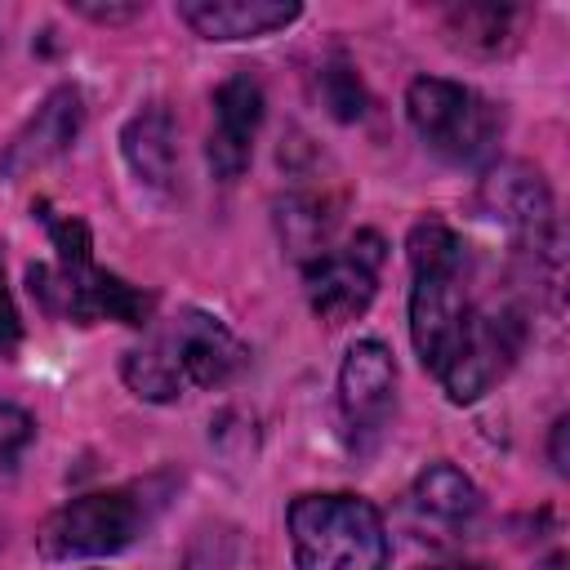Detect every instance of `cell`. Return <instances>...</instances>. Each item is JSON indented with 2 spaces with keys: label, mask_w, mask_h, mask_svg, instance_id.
I'll return each mask as SVG.
<instances>
[{
  "label": "cell",
  "mask_w": 570,
  "mask_h": 570,
  "mask_svg": "<svg viewBox=\"0 0 570 570\" xmlns=\"http://www.w3.org/2000/svg\"><path fill=\"white\" fill-rule=\"evenodd\" d=\"M40 218H45V232L58 249V267L49 263H31L27 267V281H31V294L76 321V325H94V321H120V325H134L142 330L156 312V294L129 285L125 276L107 272L94 263V236H89V223L76 218V214H58L40 200Z\"/></svg>",
  "instance_id": "obj_1"
},
{
  "label": "cell",
  "mask_w": 570,
  "mask_h": 570,
  "mask_svg": "<svg viewBox=\"0 0 570 570\" xmlns=\"http://www.w3.org/2000/svg\"><path fill=\"white\" fill-rule=\"evenodd\" d=\"M285 525L298 570H387L383 512L361 494H298Z\"/></svg>",
  "instance_id": "obj_2"
},
{
  "label": "cell",
  "mask_w": 570,
  "mask_h": 570,
  "mask_svg": "<svg viewBox=\"0 0 570 570\" xmlns=\"http://www.w3.org/2000/svg\"><path fill=\"white\" fill-rule=\"evenodd\" d=\"M405 116L428 151H436L450 165H476L494 151V138L503 129V116L494 102H485L476 89L445 80V76H419L405 89Z\"/></svg>",
  "instance_id": "obj_3"
},
{
  "label": "cell",
  "mask_w": 570,
  "mask_h": 570,
  "mask_svg": "<svg viewBox=\"0 0 570 570\" xmlns=\"http://www.w3.org/2000/svg\"><path fill=\"white\" fill-rule=\"evenodd\" d=\"M156 503H160V499H147V490H138V485L80 494V499L62 503L58 512L45 517L36 543H40V552L53 557V561L111 557V552L129 548V543L147 530Z\"/></svg>",
  "instance_id": "obj_4"
},
{
  "label": "cell",
  "mask_w": 570,
  "mask_h": 570,
  "mask_svg": "<svg viewBox=\"0 0 570 570\" xmlns=\"http://www.w3.org/2000/svg\"><path fill=\"white\" fill-rule=\"evenodd\" d=\"M521 347H525V321L517 307H472L463 338L436 379L454 405H472L517 365Z\"/></svg>",
  "instance_id": "obj_5"
},
{
  "label": "cell",
  "mask_w": 570,
  "mask_h": 570,
  "mask_svg": "<svg viewBox=\"0 0 570 570\" xmlns=\"http://www.w3.org/2000/svg\"><path fill=\"white\" fill-rule=\"evenodd\" d=\"M476 205L485 218H494L525 254L539 258H557V209H552V191L543 183V174L525 160H499L476 191Z\"/></svg>",
  "instance_id": "obj_6"
},
{
  "label": "cell",
  "mask_w": 570,
  "mask_h": 570,
  "mask_svg": "<svg viewBox=\"0 0 570 570\" xmlns=\"http://www.w3.org/2000/svg\"><path fill=\"white\" fill-rule=\"evenodd\" d=\"M387 245L379 232H356L343 249H325L321 258L303 263V281H307V303L325 325H347L356 321L379 289V272H383Z\"/></svg>",
  "instance_id": "obj_7"
},
{
  "label": "cell",
  "mask_w": 570,
  "mask_h": 570,
  "mask_svg": "<svg viewBox=\"0 0 570 570\" xmlns=\"http://www.w3.org/2000/svg\"><path fill=\"white\" fill-rule=\"evenodd\" d=\"M410 343L423 361V370L441 374L454 356L463 325H468V294H463V267H410Z\"/></svg>",
  "instance_id": "obj_8"
},
{
  "label": "cell",
  "mask_w": 570,
  "mask_h": 570,
  "mask_svg": "<svg viewBox=\"0 0 570 570\" xmlns=\"http://www.w3.org/2000/svg\"><path fill=\"white\" fill-rule=\"evenodd\" d=\"M156 343L174 361L183 387H223L249 361L245 343L218 316H209V312H183Z\"/></svg>",
  "instance_id": "obj_9"
},
{
  "label": "cell",
  "mask_w": 570,
  "mask_h": 570,
  "mask_svg": "<svg viewBox=\"0 0 570 570\" xmlns=\"http://www.w3.org/2000/svg\"><path fill=\"white\" fill-rule=\"evenodd\" d=\"M396 405V361L392 347L379 338H356L338 365V410L361 445L365 436H379L387 414Z\"/></svg>",
  "instance_id": "obj_10"
},
{
  "label": "cell",
  "mask_w": 570,
  "mask_h": 570,
  "mask_svg": "<svg viewBox=\"0 0 570 570\" xmlns=\"http://www.w3.org/2000/svg\"><path fill=\"white\" fill-rule=\"evenodd\" d=\"M80 125H85V98H80V89L76 85L49 89L40 98V107L22 120V129L4 142V151H0V178L4 183L31 178L36 169H45L49 160H58L76 142Z\"/></svg>",
  "instance_id": "obj_11"
},
{
  "label": "cell",
  "mask_w": 570,
  "mask_h": 570,
  "mask_svg": "<svg viewBox=\"0 0 570 570\" xmlns=\"http://www.w3.org/2000/svg\"><path fill=\"white\" fill-rule=\"evenodd\" d=\"M263 107H267L263 85L249 71H236L214 89V129L205 142V160H209L214 178L232 183L245 174V165L254 156L258 125H263Z\"/></svg>",
  "instance_id": "obj_12"
},
{
  "label": "cell",
  "mask_w": 570,
  "mask_h": 570,
  "mask_svg": "<svg viewBox=\"0 0 570 570\" xmlns=\"http://www.w3.org/2000/svg\"><path fill=\"white\" fill-rule=\"evenodd\" d=\"M298 0H178V18L200 40H263L298 22Z\"/></svg>",
  "instance_id": "obj_13"
},
{
  "label": "cell",
  "mask_w": 570,
  "mask_h": 570,
  "mask_svg": "<svg viewBox=\"0 0 570 570\" xmlns=\"http://www.w3.org/2000/svg\"><path fill=\"white\" fill-rule=\"evenodd\" d=\"M120 151H125V165L147 183V187H174V160H178V147H174V116L165 102H147L142 111H134L120 129Z\"/></svg>",
  "instance_id": "obj_14"
},
{
  "label": "cell",
  "mask_w": 570,
  "mask_h": 570,
  "mask_svg": "<svg viewBox=\"0 0 570 570\" xmlns=\"http://www.w3.org/2000/svg\"><path fill=\"white\" fill-rule=\"evenodd\" d=\"M410 499L428 521H441V525H468L481 512V490L454 463H428L419 472Z\"/></svg>",
  "instance_id": "obj_15"
},
{
  "label": "cell",
  "mask_w": 570,
  "mask_h": 570,
  "mask_svg": "<svg viewBox=\"0 0 570 570\" xmlns=\"http://www.w3.org/2000/svg\"><path fill=\"white\" fill-rule=\"evenodd\" d=\"M517 9L508 4H454L445 9V36L468 53H503L512 45Z\"/></svg>",
  "instance_id": "obj_16"
},
{
  "label": "cell",
  "mask_w": 570,
  "mask_h": 570,
  "mask_svg": "<svg viewBox=\"0 0 570 570\" xmlns=\"http://www.w3.org/2000/svg\"><path fill=\"white\" fill-rule=\"evenodd\" d=\"M330 223H334V214H330V200L325 196H303L298 191V196H285V205H281V236H285V245L303 263H312V258L325 254Z\"/></svg>",
  "instance_id": "obj_17"
},
{
  "label": "cell",
  "mask_w": 570,
  "mask_h": 570,
  "mask_svg": "<svg viewBox=\"0 0 570 570\" xmlns=\"http://www.w3.org/2000/svg\"><path fill=\"white\" fill-rule=\"evenodd\" d=\"M120 379L129 383L134 396L156 401V405H169V401L183 396V379H178V370H174V361L165 356L160 343H147V347L125 352V361H120Z\"/></svg>",
  "instance_id": "obj_18"
},
{
  "label": "cell",
  "mask_w": 570,
  "mask_h": 570,
  "mask_svg": "<svg viewBox=\"0 0 570 570\" xmlns=\"http://www.w3.org/2000/svg\"><path fill=\"white\" fill-rule=\"evenodd\" d=\"M405 258H410V267H463L468 249H463V240L450 223L419 218L405 236Z\"/></svg>",
  "instance_id": "obj_19"
},
{
  "label": "cell",
  "mask_w": 570,
  "mask_h": 570,
  "mask_svg": "<svg viewBox=\"0 0 570 570\" xmlns=\"http://www.w3.org/2000/svg\"><path fill=\"white\" fill-rule=\"evenodd\" d=\"M316 89H321V102L330 107L334 120L352 125V120L365 116V85H361L356 67L347 58H330L321 67V76H316Z\"/></svg>",
  "instance_id": "obj_20"
},
{
  "label": "cell",
  "mask_w": 570,
  "mask_h": 570,
  "mask_svg": "<svg viewBox=\"0 0 570 570\" xmlns=\"http://www.w3.org/2000/svg\"><path fill=\"white\" fill-rule=\"evenodd\" d=\"M236 566V539L232 530H200L196 543L183 557V570H232Z\"/></svg>",
  "instance_id": "obj_21"
},
{
  "label": "cell",
  "mask_w": 570,
  "mask_h": 570,
  "mask_svg": "<svg viewBox=\"0 0 570 570\" xmlns=\"http://www.w3.org/2000/svg\"><path fill=\"white\" fill-rule=\"evenodd\" d=\"M31 436H36V419H31L27 410L0 401V463H4V468L18 463V454L31 445Z\"/></svg>",
  "instance_id": "obj_22"
},
{
  "label": "cell",
  "mask_w": 570,
  "mask_h": 570,
  "mask_svg": "<svg viewBox=\"0 0 570 570\" xmlns=\"http://www.w3.org/2000/svg\"><path fill=\"white\" fill-rule=\"evenodd\" d=\"M18 347H22V316H18V303L4 281V245H0V356L9 361Z\"/></svg>",
  "instance_id": "obj_23"
},
{
  "label": "cell",
  "mask_w": 570,
  "mask_h": 570,
  "mask_svg": "<svg viewBox=\"0 0 570 570\" xmlns=\"http://www.w3.org/2000/svg\"><path fill=\"white\" fill-rule=\"evenodd\" d=\"M67 9L71 13H80V18H89V22H98V27H125V22H134L138 13H142V4L138 0H129V4H98V0H67Z\"/></svg>",
  "instance_id": "obj_24"
},
{
  "label": "cell",
  "mask_w": 570,
  "mask_h": 570,
  "mask_svg": "<svg viewBox=\"0 0 570 570\" xmlns=\"http://www.w3.org/2000/svg\"><path fill=\"white\" fill-rule=\"evenodd\" d=\"M566 436H570V419L561 414V419L552 423V445H548V450H552V468H557L561 476L570 472V454H566Z\"/></svg>",
  "instance_id": "obj_25"
},
{
  "label": "cell",
  "mask_w": 570,
  "mask_h": 570,
  "mask_svg": "<svg viewBox=\"0 0 570 570\" xmlns=\"http://www.w3.org/2000/svg\"><path fill=\"white\" fill-rule=\"evenodd\" d=\"M539 570H566V552H552V557H548Z\"/></svg>",
  "instance_id": "obj_26"
},
{
  "label": "cell",
  "mask_w": 570,
  "mask_h": 570,
  "mask_svg": "<svg viewBox=\"0 0 570 570\" xmlns=\"http://www.w3.org/2000/svg\"><path fill=\"white\" fill-rule=\"evenodd\" d=\"M441 570H468V566H441Z\"/></svg>",
  "instance_id": "obj_27"
}]
</instances>
